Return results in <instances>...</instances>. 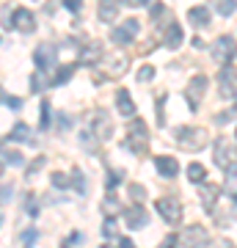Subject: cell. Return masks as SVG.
Returning <instances> with one entry per match:
<instances>
[{
    "label": "cell",
    "mask_w": 237,
    "mask_h": 248,
    "mask_svg": "<svg viewBox=\"0 0 237 248\" xmlns=\"http://www.w3.org/2000/svg\"><path fill=\"white\" fill-rule=\"evenodd\" d=\"M204 94H207V75H196V78H190L188 89H185V97H188L190 110H199V102H202Z\"/></svg>",
    "instance_id": "3957f363"
},
{
    "label": "cell",
    "mask_w": 237,
    "mask_h": 248,
    "mask_svg": "<svg viewBox=\"0 0 237 248\" xmlns=\"http://www.w3.org/2000/svg\"><path fill=\"white\" fill-rule=\"evenodd\" d=\"M182 243L188 248H204L207 246V232L202 229V226H188L182 234Z\"/></svg>",
    "instance_id": "9c48e42d"
},
{
    "label": "cell",
    "mask_w": 237,
    "mask_h": 248,
    "mask_svg": "<svg viewBox=\"0 0 237 248\" xmlns=\"http://www.w3.org/2000/svg\"><path fill=\"white\" fill-rule=\"evenodd\" d=\"M42 166H44V157H36L33 163H31V169H28V174L33 177V174H36V171H39V169H42Z\"/></svg>",
    "instance_id": "d590c367"
},
{
    "label": "cell",
    "mask_w": 237,
    "mask_h": 248,
    "mask_svg": "<svg viewBox=\"0 0 237 248\" xmlns=\"http://www.w3.org/2000/svg\"><path fill=\"white\" fill-rule=\"evenodd\" d=\"M188 22L193 28H207L210 25V11L204 9V6H193V9L188 11Z\"/></svg>",
    "instance_id": "9a60e30c"
},
{
    "label": "cell",
    "mask_w": 237,
    "mask_h": 248,
    "mask_svg": "<svg viewBox=\"0 0 237 248\" xmlns=\"http://www.w3.org/2000/svg\"><path fill=\"white\" fill-rule=\"evenodd\" d=\"M218 196H221V190L215 185H204V190H202L204 207H207V210H212V207H215V202H218Z\"/></svg>",
    "instance_id": "ffe728a7"
},
{
    "label": "cell",
    "mask_w": 237,
    "mask_h": 248,
    "mask_svg": "<svg viewBox=\"0 0 237 248\" xmlns=\"http://www.w3.org/2000/svg\"><path fill=\"white\" fill-rule=\"evenodd\" d=\"M155 210H158L160 218L166 223H171V226L182 221V204L176 202V199H168V196L166 199H158V202H155Z\"/></svg>",
    "instance_id": "7a4b0ae2"
},
{
    "label": "cell",
    "mask_w": 237,
    "mask_h": 248,
    "mask_svg": "<svg viewBox=\"0 0 237 248\" xmlns=\"http://www.w3.org/2000/svg\"><path fill=\"white\" fill-rule=\"evenodd\" d=\"M102 234H105V237H116V221L113 218H105V223H102Z\"/></svg>",
    "instance_id": "83f0119b"
},
{
    "label": "cell",
    "mask_w": 237,
    "mask_h": 248,
    "mask_svg": "<svg viewBox=\"0 0 237 248\" xmlns=\"http://www.w3.org/2000/svg\"><path fill=\"white\" fill-rule=\"evenodd\" d=\"M215 163H218L221 169H226V166H232V163H235V146H232V143H226L223 138H221V141H215Z\"/></svg>",
    "instance_id": "30bf717a"
},
{
    "label": "cell",
    "mask_w": 237,
    "mask_h": 248,
    "mask_svg": "<svg viewBox=\"0 0 237 248\" xmlns=\"http://www.w3.org/2000/svg\"><path fill=\"white\" fill-rule=\"evenodd\" d=\"M130 196L132 199H138V202H143V196H146V190L141 185H130Z\"/></svg>",
    "instance_id": "d6a6232c"
},
{
    "label": "cell",
    "mask_w": 237,
    "mask_h": 248,
    "mask_svg": "<svg viewBox=\"0 0 237 248\" xmlns=\"http://www.w3.org/2000/svg\"><path fill=\"white\" fill-rule=\"evenodd\" d=\"M80 3H83V0H63V6L69 11H80Z\"/></svg>",
    "instance_id": "74e56055"
},
{
    "label": "cell",
    "mask_w": 237,
    "mask_h": 248,
    "mask_svg": "<svg viewBox=\"0 0 237 248\" xmlns=\"http://www.w3.org/2000/svg\"><path fill=\"white\" fill-rule=\"evenodd\" d=\"M204 177H207V169H204L202 163H190L188 166V179L190 182H204Z\"/></svg>",
    "instance_id": "603a6c76"
},
{
    "label": "cell",
    "mask_w": 237,
    "mask_h": 248,
    "mask_svg": "<svg viewBox=\"0 0 237 248\" xmlns=\"http://www.w3.org/2000/svg\"><path fill=\"white\" fill-rule=\"evenodd\" d=\"M61 130H69V116H66V113L61 116Z\"/></svg>",
    "instance_id": "b9f144b4"
},
{
    "label": "cell",
    "mask_w": 237,
    "mask_h": 248,
    "mask_svg": "<svg viewBox=\"0 0 237 248\" xmlns=\"http://www.w3.org/2000/svg\"><path fill=\"white\" fill-rule=\"evenodd\" d=\"M3 157H6V163H11V166H22V155H19V152H6L3 149Z\"/></svg>",
    "instance_id": "f546056e"
},
{
    "label": "cell",
    "mask_w": 237,
    "mask_h": 248,
    "mask_svg": "<svg viewBox=\"0 0 237 248\" xmlns=\"http://www.w3.org/2000/svg\"><path fill=\"white\" fill-rule=\"evenodd\" d=\"M176 246H179V237H176V234H168V237L163 240L158 248H176Z\"/></svg>",
    "instance_id": "1f68e13d"
},
{
    "label": "cell",
    "mask_w": 237,
    "mask_h": 248,
    "mask_svg": "<svg viewBox=\"0 0 237 248\" xmlns=\"http://www.w3.org/2000/svg\"><path fill=\"white\" fill-rule=\"evenodd\" d=\"M102 248H113V246H102Z\"/></svg>",
    "instance_id": "f6af8a7d"
},
{
    "label": "cell",
    "mask_w": 237,
    "mask_h": 248,
    "mask_svg": "<svg viewBox=\"0 0 237 248\" xmlns=\"http://www.w3.org/2000/svg\"><path fill=\"white\" fill-rule=\"evenodd\" d=\"M50 182H53L58 190H66L69 187V177L66 174H61V171H55V174H50Z\"/></svg>",
    "instance_id": "cb8c5ba5"
},
{
    "label": "cell",
    "mask_w": 237,
    "mask_h": 248,
    "mask_svg": "<svg viewBox=\"0 0 237 248\" xmlns=\"http://www.w3.org/2000/svg\"><path fill=\"white\" fill-rule=\"evenodd\" d=\"M116 105H119V113H122V116H132V113H135V102H132V97H130V91H127V89L116 91Z\"/></svg>",
    "instance_id": "2e32d148"
},
{
    "label": "cell",
    "mask_w": 237,
    "mask_h": 248,
    "mask_svg": "<svg viewBox=\"0 0 237 248\" xmlns=\"http://www.w3.org/2000/svg\"><path fill=\"white\" fill-rule=\"evenodd\" d=\"M42 127H50V102H42Z\"/></svg>",
    "instance_id": "4dcf8cb0"
},
{
    "label": "cell",
    "mask_w": 237,
    "mask_h": 248,
    "mask_svg": "<svg viewBox=\"0 0 237 248\" xmlns=\"http://www.w3.org/2000/svg\"><path fill=\"white\" fill-rule=\"evenodd\" d=\"M124 221H127L130 229H143V226L149 223V215L143 213V207L138 204V207H130V210L124 213Z\"/></svg>",
    "instance_id": "7c38bea8"
},
{
    "label": "cell",
    "mask_w": 237,
    "mask_h": 248,
    "mask_svg": "<svg viewBox=\"0 0 237 248\" xmlns=\"http://www.w3.org/2000/svg\"><path fill=\"white\" fill-rule=\"evenodd\" d=\"M11 25L17 28V31H22V33H33V31H36L33 11H28V9H17V11H14V19H11Z\"/></svg>",
    "instance_id": "ba28073f"
},
{
    "label": "cell",
    "mask_w": 237,
    "mask_h": 248,
    "mask_svg": "<svg viewBox=\"0 0 237 248\" xmlns=\"http://www.w3.org/2000/svg\"><path fill=\"white\" fill-rule=\"evenodd\" d=\"M119 9H122V0H99L97 14H99L102 22H113L116 14H119Z\"/></svg>",
    "instance_id": "4fadbf2b"
},
{
    "label": "cell",
    "mask_w": 237,
    "mask_h": 248,
    "mask_svg": "<svg viewBox=\"0 0 237 248\" xmlns=\"http://www.w3.org/2000/svg\"><path fill=\"white\" fill-rule=\"evenodd\" d=\"M155 169H158V174L160 177H176V171H179V163H176L174 157H166V155H163V157H158L155 160Z\"/></svg>",
    "instance_id": "5bb4252c"
},
{
    "label": "cell",
    "mask_w": 237,
    "mask_h": 248,
    "mask_svg": "<svg viewBox=\"0 0 237 248\" xmlns=\"http://www.w3.org/2000/svg\"><path fill=\"white\" fill-rule=\"evenodd\" d=\"M218 11L223 17H232L235 14V0H218Z\"/></svg>",
    "instance_id": "d4e9b609"
},
{
    "label": "cell",
    "mask_w": 237,
    "mask_h": 248,
    "mask_svg": "<svg viewBox=\"0 0 237 248\" xmlns=\"http://www.w3.org/2000/svg\"><path fill=\"white\" fill-rule=\"evenodd\" d=\"M75 182V193L78 196H86V177L80 169H72V177H69V185Z\"/></svg>",
    "instance_id": "7402d4cb"
},
{
    "label": "cell",
    "mask_w": 237,
    "mask_h": 248,
    "mask_svg": "<svg viewBox=\"0 0 237 248\" xmlns=\"http://www.w3.org/2000/svg\"><path fill=\"white\" fill-rule=\"evenodd\" d=\"M119 248H135V243H132L130 237H122L119 240Z\"/></svg>",
    "instance_id": "ab89813d"
},
{
    "label": "cell",
    "mask_w": 237,
    "mask_h": 248,
    "mask_svg": "<svg viewBox=\"0 0 237 248\" xmlns=\"http://www.w3.org/2000/svg\"><path fill=\"white\" fill-rule=\"evenodd\" d=\"M28 138H31V127L25 122H17V127L6 135V141H28Z\"/></svg>",
    "instance_id": "d6986e66"
},
{
    "label": "cell",
    "mask_w": 237,
    "mask_h": 248,
    "mask_svg": "<svg viewBox=\"0 0 237 248\" xmlns=\"http://www.w3.org/2000/svg\"><path fill=\"white\" fill-rule=\"evenodd\" d=\"M0 174H3V160H0Z\"/></svg>",
    "instance_id": "7bdbcfd3"
},
{
    "label": "cell",
    "mask_w": 237,
    "mask_h": 248,
    "mask_svg": "<svg viewBox=\"0 0 237 248\" xmlns=\"http://www.w3.org/2000/svg\"><path fill=\"white\" fill-rule=\"evenodd\" d=\"M72 75H75V66L72 63H63V66H58V72H55V86H63V83H69Z\"/></svg>",
    "instance_id": "44dd1931"
},
{
    "label": "cell",
    "mask_w": 237,
    "mask_h": 248,
    "mask_svg": "<svg viewBox=\"0 0 237 248\" xmlns=\"http://www.w3.org/2000/svg\"><path fill=\"white\" fill-rule=\"evenodd\" d=\"M163 11H166V6H163V3H155V6H152V19H158Z\"/></svg>",
    "instance_id": "f35d334b"
},
{
    "label": "cell",
    "mask_w": 237,
    "mask_h": 248,
    "mask_svg": "<svg viewBox=\"0 0 237 248\" xmlns=\"http://www.w3.org/2000/svg\"><path fill=\"white\" fill-rule=\"evenodd\" d=\"M141 33V25H138V19H127L124 25H119V28H113V33H111V42L113 45H122V47H127V45H132V39Z\"/></svg>",
    "instance_id": "5b68a950"
},
{
    "label": "cell",
    "mask_w": 237,
    "mask_h": 248,
    "mask_svg": "<svg viewBox=\"0 0 237 248\" xmlns=\"http://www.w3.org/2000/svg\"><path fill=\"white\" fill-rule=\"evenodd\" d=\"M3 102H6V105H9L11 110H19V108H22V99H19V97H6Z\"/></svg>",
    "instance_id": "836d02e7"
},
{
    "label": "cell",
    "mask_w": 237,
    "mask_h": 248,
    "mask_svg": "<svg viewBox=\"0 0 237 248\" xmlns=\"http://www.w3.org/2000/svg\"><path fill=\"white\" fill-rule=\"evenodd\" d=\"M212 58L232 63V58H235V36H221L215 42V47H212Z\"/></svg>",
    "instance_id": "52a82bcc"
},
{
    "label": "cell",
    "mask_w": 237,
    "mask_h": 248,
    "mask_svg": "<svg viewBox=\"0 0 237 248\" xmlns=\"http://www.w3.org/2000/svg\"><path fill=\"white\" fill-rule=\"evenodd\" d=\"M36 237H39V232H36V229H28L25 234H22V246H25V248H33Z\"/></svg>",
    "instance_id": "f1b7e54d"
},
{
    "label": "cell",
    "mask_w": 237,
    "mask_h": 248,
    "mask_svg": "<svg viewBox=\"0 0 237 248\" xmlns=\"http://www.w3.org/2000/svg\"><path fill=\"white\" fill-rule=\"evenodd\" d=\"M119 182H122V171H116V174H111V177H108V190H113V187L119 185Z\"/></svg>",
    "instance_id": "e575fe53"
},
{
    "label": "cell",
    "mask_w": 237,
    "mask_h": 248,
    "mask_svg": "<svg viewBox=\"0 0 237 248\" xmlns=\"http://www.w3.org/2000/svg\"><path fill=\"white\" fill-rule=\"evenodd\" d=\"M179 45H182V25L179 22H171L166 31V47L168 50H176Z\"/></svg>",
    "instance_id": "e0dca14e"
},
{
    "label": "cell",
    "mask_w": 237,
    "mask_h": 248,
    "mask_svg": "<svg viewBox=\"0 0 237 248\" xmlns=\"http://www.w3.org/2000/svg\"><path fill=\"white\" fill-rule=\"evenodd\" d=\"M33 61L36 66H39V72H47V69H53L55 66V47L53 45H39L36 47V53H33Z\"/></svg>",
    "instance_id": "8992f818"
},
{
    "label": "cell",
    "mask_w": 237,
    "mask_h": 248,
    "mask_svg": "<svg viewBox=\"0 0 237 248\" xmlns=\"http://www.w3.org/2000/svg\"><path fill=\"white\" fill-rule=\"evenodd\" d=\"M221 91H223V97L235 99V66L232 63H226V66H221Z\"/></svg>",
    "instance_id": "8fae6325"
},
{
    "label": "cell",
    "mask_w": 237,
    "mask_h": 248,
    "mask_svg": "<svg viewBox=\"0 0 237 248\" xmlns=\"http://www.w3.org/2000/svg\"><path fill=\"white\" fill-rule=\"evenodd\" d=\"M232 119H235V108H232L229 113H221L218 119H215V122H218V124H226V122H232Z\"/></svg>",
    "instance_id": "8d00e7d4"
},
{
    "label": "cell",
    "mask_w": 237,
    "mask_h": 248,
    "mask_svg": "<svg viewBox=\"0 0 237 248\" xmlns=\"http://www.w3.org/2000/svg\"><path fill=\"white\" fill-rule=\"evenodd\" d=\"M152 78H155V66H149V63H146V66H141V69H138V80L149 83Z\"/></svg>",
    "instance_id": "4316f807"
},
{
    "label": "cell",
    "mask_w": 237,
    "mask_h": 248,
    "mask_svg": "<svg viewBox=\"0 0 237 248\" xmlns=\"http://www.w3.org/2000/svg\"><path fill=\"white\" fill-rule=\"evenodd\" d=\"M94 127H97L99 138H108V135H111V124H108V113L97 110V113H94V119H91V130H94Z\"/></svg>",
    "instance_id": "ac0fdd59"
},
{
    "label": "cell",
    "mask_w": 237,
    "mask_h": 248,
    "mask_svg": "<svg viewBox=\"0 0 237 248\" xmlns=\"http://www.w3.org/2000/svg\"><path fill=\"white\" fill-rule=\"evenodd\" d=\"M124 146H127L130 152H135L138 157L146 155V149H149V133H146V124L141 122V119L130 124V138L124 141Z\"/></svg>",
    "instance_id": "6da1fadb"
},
{
    "label": "cell",
    "mask_w": 237,
    "mask_h": 248,
    "mask_svg": "<svg viewBox=\"0 0 237 248\" xmlns=\"http://www.w3.org/2000/svg\"><path fill=\"white\" fill-rule=\"evenodd\" d=\"M33 83H31V91H33V94H39V91H44V86H47V83H44V78H42V72H36L33 78Z\"/></svg>",
    "instance_id": "484cf974"
},
{
    "label": "cell",
    "mask_w": 237,
    "mask_h": 248,
    "mask_svg": "<svg viewBox=\"0 0 237 248\" xmlns=\"http://www.w3.org/2000/svg\"><path fill=\"white\" fill-rule=\"evenodd\" d=\"M124 3H127V6H132V9H138V6H143V3H146V0H124Z\"/></svg>",
    "instance_id": "60d3db41"
},
{
    "label": "cell",
    "mask_w": 237,
    "mask_h": 248,
    "mask_svg": "<svg viewBox=\"0 0 237 248\" xmlns=\"http://www.w3.org/2000/svg\"><path fill=\"white\" fill-rule=\"evenodd\" d=\"M179 143H182V149H204V143H207V133H204L202 127H185L179 130Z\"/></svg>",
    "instance_id": "277c9868"
},
{
    "label": "cell",
    "mask_w": 237,
    "mask_h": 248,
    "mask_svg": "<svg viewBox=\"0 0 237 248\" xmlns=\"http://www.w3.org/2000/svg\"><path fill=\"white\" fill-rule=\"evenodd\" d=\"M63 248H69V243H63Z\"/></svg>",
    "instance_id": "ee69618b"
}]
</instances>
